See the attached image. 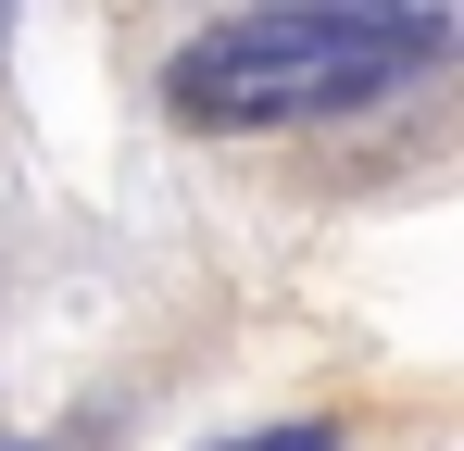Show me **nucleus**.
<instances>
[{
	"label": "nucleus",
	"instance_id": "1",
	"mask_svg": "<svg viewBox=\"0 0 464 451\" xmlns=\"http://www.w3.org/2000/svg\"><path fill=\"white\" fill-rule=\"evenodd\" d=\"M452 63V13H352V0H276V13H227L201 25L176 63H163V101L188 126H326V113H364L401 75Z\"/></svg>",
	"mask_w": 464,
	"mask_h": 451
},
{
	"label": "nucleus",
	"instance_id": "2",
	"mask_svg": "<svg viewBox=\"0 0 464 451\" xmlns=\"http://www.w3.org/2000/svg\"><path fill=\"white\" fill-rule=\"evenodd\" d=\"M214 451H339V427H251V439H214Z\"/></svg>",
	"mask_w": 464,
	"mask_h": 451
}]
</instances>
